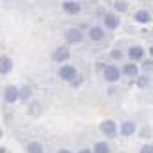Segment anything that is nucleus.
<instances>
[{
	"label": "nucleus",
	"mask_w": 153,
	"mask_h": 153,
	"mask_svg": "<svg viewBox=\"0 0 153 153\" xmlns=\"http://www.w3.org/2000/svg\"><path fill=\"white\" fill-rule=\"evenodd\" d=\"M58 76H59L63 81H70V83H72L76 78H78V68H76L74 65H70V63H65V65L59 67Z\"/></svg>",
	"instance_id": "1"
},
{
	"label": "nucleus",
	"mask_w": 153,
	"mask_h": 153,
	"mask_svg": "<svg viewBox=\"0 0 153 153\" xmlns=\"http://www.w3.org/2000/svg\"><path fill=\"white\" fill-rule=\"evenodd\" d=\"M103 78L108 83H117L121 79V68L115 67V65H106L103 68Z\"/></svg>",
	"instance_id": "2"
},
{
	"label": "nucleus",
	"mask_w": 153,
	"mask_h": 153,
	"mask_svg": "<svg viewBox=\"0 0 153 153\" xmlns=\"http://www.w3.org/2000/svg\"><path fill=\"white\" fill-rule=\"evenodd\" d=\"M83 31L79 29V27H68V29H65V40L68 42V43H79V42H83Z\"/></svg>",
	"instance_id": "3"
},
{
	"label": "nucleus",
	"mask_w": 153,
	"mask_h": 153,
	"mask_svg": "<svg viewBox=\"0 0 153 153\" xmlns=\"http://www.w3.org/2000/svg\"><path fill=\"white\" fill-rule=\"evenodd\" d=\"M99 130L103 135L106 137H115L117 135V123L114 119H105L101 124H99Z\"/></svg>",
	"instance_id": "4"
},
{
	"label": "nucleus",
	"mask_w": 153,
	"mask_h": 153,
	"mask_svg": "<svg viewBox=\"0 0 153 153\" xmlns=\"http://www.w3.org/2000/svg\"><path fill=\"white\" fill-rule=\"evenodd\" d=\"M2 97H4V101H6L7 105L16 103V101H18V88H16L15 85H7V87H4V90H2Z\"/></svg>",
	"instance_id": "5"
},
{
	"label": "nucleus",
	"mask_w": 153,
	"mask_h": 153,
	"mask_svg": "<svg viewBox=\"0 0 153 153\" xmlns=\"http://www.w3.org/2000/svg\"><path fill=\"white\" fill-rule=\"evenodd\" d=\"M103 22H105V27L110 29V31H115V29L121 25V18H119V15H115V13H105Z\"/></svg>",
	"instance_id": "6"
},
{
	"label": "nucleus",
	"mask_w": 153,
	"mask_h": 153,
	"mask_svg": "<svg viewBox=\"0 0 153 153\" xmlns=\"http://www.w3.org/2000/svg\"><path fill=\"white\" fill-rule=\"evenodd\" d=\"M52 59H54L56 63H65V61L70 59V51H68L67 47H58V49H54V52H52Z\"/></svg>",
	"instance_id": "7"
},
{
	"label": "nucleus",
	"mask_w": 153,
	"mask_h": 153,
	"mask_svg": "<svg viewBox=\"0 0 153 153\" xmlns=\"http://www.w3.org/2000/svg\"><path fill=\"white\" fill-rule=\"evenodd\" d=\"M61 7H63V11H65L67 15H78V13H81V9H83L81 2H74V0H67V2H63Z\"/></svg>",
	"instance_id": "8"
},
{
	"label": "nucleus",
	"mask_w": 153,
	"mask_h": 153,
	"mask_svg": "<svg viewBox=\"0 0 153 153\" xmlns=\"http://www.w3.org/2000/svg\"><path fill=\"white\" fill-rule=\"evenodd\" d=\"M144 49L140 47V45H131L130 49H128V58L131 59V63H135V61H142L144 59Z\"/></svg>",
	"instance_id": "9"
},
{
	"label": "nucleus",
	"mask_w": 153,
	"mask_h": 153,
	"mask_svg": "<svg viewBox=\"0 0 153 153\" xmlns=\"http://www.w3.org/2000/svg\"><path fill=\"white\" fill-rule=\"evenodd\" d=\"M87 36L90 38V42H103L105 40V29L101 25H94V27L88 29Z\"/></svg>",
	"instance_id": "10"
},
{
	"label": "nucleus",
	"mask_w": 153,
	"mask_h": 153,
	"mask_svg": "<svg viewBox=\"0 0 153 153\" xmlns=\"http://www.w3.org/2000/svg\"><path fill=\"white\" fill-rule=\"evenodd\" d=\"M119 131H121L123 137H130V135H133V133L137 131V124H135V121H123L121 126H119Z\"/></svg>",
	"instance_id": "11"
},
{
	"label": "nucleus",
	"mask_w": 153,
	"mask_h": 153,
	"mask_svg": "<svg viewBox=\"0 0 153 153\" xmlns=\"http://www.w3.org/2000/svg\"><path fill=\"white\" fill-rule=\"evenodd\" d=\"M13 70V59L9 56H0V74L6 76Z\"/></svg>",
	"instance_id": "12"
},
{
	"label": "nucleus",
	"mask_w": 153,
	"mask_h": 153,
	"mask_svg": "<svg viewBox=\"0 0 153 153\" xmlns=\"http://www.w3.org/2000/svg\"><path fill=\"white\" fill-rule=\"evenodd\" d=\"M133 20L139 22V24H149L151 22V13L148 9H139V11H135Z\"/></svg>",
	"instance_id": "13"
},
{
	"label": "nucleus",
	"mask_w": 153,
	"mask_h": 153,
	"mask_svg": "<svg viewBox=\"0 0 153 153\" xmlns=\"http://www.w3.org/2000/svg\"><path fill=\"white\" fill-rule=\"evenodd\" d=\"M121 74H126L128 78H137V76H139V67H137V63H126V65L123 67Z\"/></svg>",
	"instance_id": "14"
},
{
	"label": "nucleus",
	"mask_w": 153,
	"mask_h": 153,
	"mask_svg": "<svg viewBox=\"0 0 153 153\" xmlns=\"http://www.w3.org/2000/svg\"><path fill=\"white\" fill-rule=\"evenodd\" d=\"M110 151H112V148H110V144L105 142V140L96 142L94 148H92V153H110Z\"/></svg>",
	"instance_id": "15"
},
{
	"label": "nucleus",
	"mask_w": 153,
	"mask_h": 153,
	"mask_svg": "<svg viewBox=\"0 0 153 153\" xmlns=\"http://www.w3.org/2000/svg\"><path fill=\"white\" fill-rule=\"evenodd\" d=\"M31 94H33V90H31L29 85H24V87L18 88V99L20 101H29L31 99Z\"/></svg>",
	"instance_id": "16"
},
{
	"label": "nucleus",
	"mask_w": 153,
	"mask_h": 153,
	"mask_svg": "<svg viewBox=\"0 0 153 153\" xmlns=\"http://www.w3.org/2000/svg\"><path fill=\"white\" fill-rule=\"evenodd\" d=\"M151 85V78L148 74H139L137 76V87L139 88H148Z\"/></svg>",
	"instance_id": "17"
},
{
	"label": "nucleus",
	"mask_w": 153,
	"mask_h": 153,
	"mask_svg": "<svg viewBox=\"0 0 153 153\" xmlns=\"http://www.w3.org/2000/svg\"><path fill=\"white\" fill-rule=\"evenodd\" d=\"M27 153H45L43 151V144L42 142H29L27 144Z\"/></svg>",
	"instance_id": "18"
},
{
	"label": "nucleus",
	"mask_w": 153,
	"mask_h": 153,
	"mask_svg": "<svg viewBox=\"0 0 153 153\" xmlns=\"http://www.w3.org/2000/svg\"><path fill=\"white\" fill-rule=\"evenodd\" d=\"M112 7H114V11H115V15L117 13H124V11H128V2H124V0H117V2H114L112 4Z\"/></svg>",
	"instance_id": "19"
},
{
	"label": "nucleus",
	"mask_w": 153,
	"mask_h": 153,
	"mask_svg": "<svg viewBox=\"0 0 153 153\" xmlns=\"http://www.w3.org/2000/svg\"><path fill=\"white\" fill-rule=\"evenodd\" d=\"M151 67H153V59H151V58L144 59V63H142V70H144V72H149Z\"/></svg>",
	"instance_id": "20"
},
{
	"label": "nucleus",
	"mask_w": 153,
	"mask_h": 153,
	"mask_svg": "<svg viewBox=\"0 0 153 153\" xmlns=\"http://www.w3.org/2000/svg\"><path fill=\"white\" fill-rule=\"evenodd\" d=\"M140 153H153V146L148 142V144H144L142 148H140Z\"/></svg>",
	"instance_id": "21"
},
{
	"label": "nucleus",
	"mask_w": 153,
	"mask_h": 153,
	"mask_svg": "<svg viewBox=\"0 0 153 153\" xmlns=\"http://www.w3.org/2000/svg\"><path fill=\"white\" fill-rule=\"evenodd\" d=\"M110 56H112V59H121V58H123V52H121V51H112Z\"/></svg>",
	"instance_id": "22"
},
{
	"label": "nucleus",
	"mask_w": 153,
	"mask_h": 153,
	"mask_svg": "<svg viewBox=\"0 0 153 153\" xmlns=\"http://www.w3.org/2000/svg\"><path fill=\"white\" fill-rule=\"evenodd\" d=\"M78 153H92V149H90V148H81Z\"/></svg>",
	"instance_id": "23"
},
{
	"label": "nucleus",
	"mask_w": 153,
	"mask_h": 153,
	"mask_svg": "<svg viewBox=\"0 0 153 153\" xmlns=\"http://www.w3.org/2000/svg\"><path fill=\"white\" fill-rule=\"evenodd\" d=\"M58 153H72L70 149H58Z\"/></svg>",
	"instance_id": "24"
},
{
	"label": "nucleus",
	"mask_w": 153,
	"mask_h": 153,
	"mask_svg": "<svg viewBox=\"0 0 153 153\" xmlns=\"http://www.w3.org/2000/svg\"><path fill=\"white\" fill-rule=\"evenodd\" d=\"M0 153H7V149H6L4 146H0Z\"/></svg>",
	"instance_id": "25"
},
{
	"label": "nucleus",
	"mask_w": 153,
	"mask_h": 153,
	"mask_svg": "<svg viewBox=\"0 0 153 153\" xmlns=\"http://www.w3.org/2000/svg\"><path fill=\"white\" fill-rule=\"evenodd\" d=\"M0 137H2V130H0Z\"/></svg>",
	"instance_id": "26"
}]
</instances>
